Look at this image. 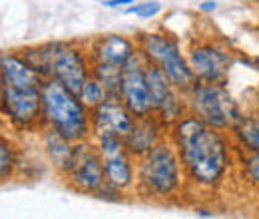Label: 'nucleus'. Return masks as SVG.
Segmentation results:
<instances>
[{"mask_svg": "<svg viewBox=\"0 0 259 219\" xmlns=\"http://www.w3.org/2000/svg\"><path fill=\"white\" fill-rule=\"evenodd\" d=\"M0 76L2 84L24 86V88H42L44 76L34 70V66L22 54H4L0 58Z\"/></svg>", "mask_w": 259, "mask_h": 219, "instance_id": "2eb2a0df", "label": "nucleus"}, {"mask_svg": "<svg viewBox=\"0 0 259 219\" xmlns=\"http://www.w3.org/2000/svg\"><path fill=\"white\" fill-rule=\"evenodd\" d=\"M146 66L148 62L144 60V56L138 50V54L122 68L120 100L136 118L154 114L150 86H148V78H146Z\"/></svg>", "mask_w": 259, "mask_h": 219, "instance_id": "9d476101", "label": "nucleus"}, {"mask_svg": "<svg viewBox=\"0 0 259 219\" xmlns=\"http://www.w3.org/2000/svg\"><path fill=\"white\" fill-rule=\"evenodd\" d=\"M136 0H102V4L106 8H124V6H130L134 4Z\"/></svg>", "mask_w": 259, "mask_h": 219, "instance_id": "5701e85b", "label": "nucleus"}, {"mask_svg": "<svg viewBox=\"0 0 259 219\" xmlns=\"http://www.w3.org/2000/svg\"><path fill=\"white\" fill-rule=\"evenodd\" d=\"M241 167H243V178L251 184L259 188V152H245V157L241 161Z\"/></svg>", "mask_w": 259, "mask_h": 219, "instance_id": "4be33fe9", "label": "nucleus"}, {"mask_svg": "<svg viewBox=\"0 0 259 219\" xmlns=\"http://www.w3.org/2000/svg\"><path fill=\"white\" fill-rule=\"evenodd\" d=\"M16 163H18V159H16L12 146L6 142V138H2V142H0V178H2V182L12 178Z\"/></svg>", "mask_w": 259, "mask_h": 219, "instance_id": "412c9836", "label": "nucleus"}, {"mask_svg": "<svg viewBox=\"0 0 259 219\" xmlns=\"http://www.w3.org/2000/svg\"><path fill=\"white\" fill-rule=\"evenodd\" d=\"M162 8L163 6L160 0H144V2H138L136 0L134 4H130L124 12L136 16V18H142V20H150V18L158 16L162 12Z\"/></svg>", "mask_w": 259, "mask_h": 219, "instance_id": "aec40b11", "label": "nucleus"}, {"mask_svg": "<svg viewBox=\"0 0 259 219\" xmlns=\"http://www.w3.org/2000/svg\"><path fill=\"white\" fill-rule=\"evenodd\" d=\"M257 110H259V96H257Z\"/></svg>", "mask_w": 259, "mask_h": 219, "instance_id": "a878e982", "label": "nucleus"}, {"mask_svg": "<svg viewBox=\"0 0 259 219\" xmlns=\"http://www.w3.org/2000/svg\"><path fill=\"white\" fill-rule=\"evenodd\" d=\"M70 188L80 193L96 195V191L106 184V171H104V159L98 152L96 144L78 142L76 154L70 169L64 173Z\"/></svg>", "mask_w": 259, "mask_h": 219, "instance_id": "1a4fd4ad", "label": "nucleus"}, {"mask_svg": "<svg viewBox=\"0 0 259 219\" xmlns=\"http://www.w3.org/2000/svg\"><path fill=\"white\" fill-rule=\"evenodd\" d=\"M188 112L218 129H231V125L241 116V108L227 90L226 84L195 80L184 92Z\"/></svg>", "mask_w": 259, "mask_h": 219, "instance_id": "39448f33", "label": "nucleus"}, {"mask_svg": "<svg viewBox=\"0 0 259 219\" xmlns=\"http://www.w3.org/2000/svg\"><path fill=\"white\" fill-rule=\"evenodd\" d=\"M42 144H44V154L48 157L50 165L64 176L70 169L72 161H74V154H76V144L72 140H68L60 132H56L54 127H44L42 129Z\"/></svg>", "mask_w": 259, "mask_h": 219, "instance_id": "dca6fc26", "label": "nucleus"}, {"mask_svg": "<svg viewBox=\"0 0 259 219\" xmlns=\"http://www.w3.org/2000/svg\"><path fill=\"white\" fill-rule=\"evenodd\" d=\"M42 122L44 127H54L74 144L86 142L92 136L90 108L54 78H46L42 84Z\"/></svg>", "mask_w": 259, "mask_h": 219, "instance_id": "7ed1b4c3", "label": "nucleus"}, {"mask_svg": "<svg viewBox=\"0 0 259 219\" xmlns=\"http://www.w3.org/2000/svg\"><path fill=\"white\" fill-rule=\"evenodd\" d=\"M146 78H148V86H150L154 116L165 127H171L188 114L186 96L180 88H176V84L167 78V74L154 64L146 66Z\"/></svg>", "mask_w": 259, "mask_h": 219, "instance_id": "6e6552de", "label": "nucleus"}, {"mask_svg": "<svg viewBox=\"0 0 259 219\" xmlns=\"http://www.w3.org/2000/svg\"><path fill=\"white\" fill-rule=\"evenodd\" d=\"M136 116L124 106L122 100L108 98L100 106L90 110V124H92V138L98 136H120L124 138L130 132Z\"/></svg>", "mask_w": 259, "mask_h": 219, "instance_id": "f8f14e48", "label": "nucleus"}, {"mask_svg": "<svg viewBox=\"0 0 259 219\" xmlns=\"http://www.w3.org/2000/svg\"><path fill=\"white\" fill-rule=\"evenodd\" d=\"M229 132L243 152H259V110L241 112Z\"/></svg>", "mask_w": 259, "mask_h": 219, "instance_id": "f3484780", "label": "nucleus"}, {"mask_svg": "<svg viewBox=\"0 0 259 219\" xmlns=\"http://www.w3.org/2000/svg\"><path fill=\"white\" fill-rule=\"evenodd\" d=\"M138 159L136 186L142 195L152 199H167L182 191L186 171L171 140L163 138L146 156Z\"/></svg>", "mask_w": 259, "mask_h": 219, "instance_id": "20e7f679", "label": "nucleus"}, {"mask_svg": "<svg viewBox=\"0 0 259 219\" xmlns=\"http://www.w3.org/2000/svg\"><path fill=\"white\" fill-rule=\"evenodd\" d=\"M188 62L194 70L195 80L218 84H227L229 72L233 68V58L227 54V50L211 42L194 46L188 52Z\"/></svg>", "mask_w": 259, "mask_h": 219, "instance_id": "9b49d317", "label": "nucleus"}, {"mask_svg": "<svg viewBox=\"0 0 259 219\" xmlns=\"http://www.w3.org/2000/svg\"><path fill=\"white\" fill-rule=\"evenodd\" d=\"M92 76L106 88L110 98L120 100V84H122V68L110 64H92Z\"/></svg>", "mask_w": 259, "mask_h": 219, "instance_id": "a211bd4d", "label": "nucleus"}, {"mask_svg": "<svg viewBox=\"0 0 259 219\" xmlns=\"http://www.w3.org/2000/svg\"><path fill=\"white\" fill-rule=\"evenodd\" d=\"M199 10H201V12H215V10H218V2H215V0H203V2L199 4Z\"/></svg>", "mask_w": 259, "mask_h": 219, "instance_id": "b1692460", "label": "nucleus"}, {"mask_svg": "<svg viewBox=\"0 0 259 219\" xmlns=\"http://www.w3.org/2000/svg\"><path fill=\"white\" fill-rule=\"evenodd\" d=\"M138 50L148 64L158 66L167 74V78L186 92L195 82V74L188 62V56H184L180 42L174 36H167L162 32H144L138 36Z\"/></svg>", "mask_w": 259, "mask_h": 219, "instance_id": "423d86ee", "label": "nucleus"}, {"mask_svg": "<svg viewBox=\"0 0 259 219\" xmlns=\"http://www.w3.org/2000/svg\"><path fill=\"white\" fill-rule=\"evenodd\" d=\"M197 215H201V217H213V213H209L207 209H197Z\"/></svg>", "mask_w": 259, "mask_h": 219, "instance_id": "393cba45", "label": "nucleus"}, {"mask_svg": "<svg viewBox=\"0 0 259 219\" xmlns=\"http://www.w3.org/2000/svg\"><path fill=\"white\" fill-rule=\"evenodd\" d=\"M163 129L165 125L154 114L136 118L130 132L124 136V146L134 157L146 156L158 142L163 140Z\"/></svg>", "mask_w": 259, "mask_h": 219, "instance_id": "4468645a", "label": "nucleus"}, {"mask_svg": "<svg viewBox=\"0 0 259 219\" xmlns=\"http://www.w3.org/2000/svg\"><path fill=\"white\" fill-rule=\"evenodd\" d=\"M88 54L92 64H110L124 68L138 54V42L122 34H104L92 40Z\"/></svg>", "mask_w": 259, "mask_h": 219, "instance_id": "ddd939ff", "label": "nucleus"}, {"mask_svg": "<svg viewBox=\"0 0 259 219\" xmlns=\"http://www.w3.org/2000/svg\"><path fill=\"white\" fill-rule=\"evenodd\" d=\"M44 78H54L72 92H80L92 76V60L72 42H44L20 52Z\"/></svg>", "mask_w": 259, "mask_h": 219, "instance_id": "f03ea898", "label": "nucleus"}, {"mask_svg": "<svg viewBox=\"0 0 259 219\" xmlns=\"http://www.w3.org/2000/svg\"><path fill=\"white\" fill-rule=\"evenodd\" d=\"M169 129L190 184L215 188L231 165L229 142L224 129L211 127L190 112Z\"/></svg>", "mask_w": 259, "mask_h": 219, "instance_id": "f257e3e1", "label": "nucleus"}, {"mask_svg": "<svg viewBox=\"0 0 259 219\" xmlns=\"http://www.w3.org/2000/svg\"><path fill=\"white\" fill-rule=\"evenodd\" d=\"M78 96L82 98V102L92 110V108H96V106H100L102 102H106L110 96H108V92H106V88L98 82L94 76H90L86 82H84V86H82V90L78 92Z\"/></svg>", "mask_w": 259, "mask_h": 219, "instance_id": "6ab92c4d", "label": "nucleus"}, {"mask_svg": "<svg viewBox=\"0 0 259 219\" xmlns=\"http://www.w3.org/2000/svg\"><path fill=\"white\" fill-rule=\"evenodd\" d=\"M2 114L12 127L20 132L44 127L42 122V88H24L2 84Z\"/></svg>", "mask_w": 259, "mask_h": 219, "instance_id": "0eeeda50", "label": "nucleus"}]
</instances>
